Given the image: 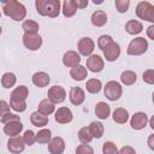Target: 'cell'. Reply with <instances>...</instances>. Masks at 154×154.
<instances>
[{"instance_id": "obj_1", "label": "cell", "mask_w": 154, "mask_h": 154, "mask_svg": "<svg viewBox=\"0 0 154 154\" xmlns=\"http://www.w3.org/2000/svg\"><path fill=\"white\" fill-rule=\"evenodd\" d=\"M2 12L5 16H8L16 22H20L26 16V8L25 6L16 0H10L2 2Z\"/></svg>"}, {"instance_id": "obj_2", "label": "cell", "mask_w": 154, "mask_h": 154, "mask_svg": "<svg viewBox=\"0 0 154 154\" xmlns=\"http://www.w3.org/2000/svg\"><path fill=\"white\" fill-rule=\"evenodd\" d=\"M36 11L41 16H48L49 18H55L60 13V1L59 0H36Z\"/></svg>"}, {"instance_id": "obj_3", "label": "cell", "mask_w": 154, "mask_h": 154, "mask_svg": "<svg viewBox=\"0 0 154 154\" xmlns=\"http://www.w3.org/2000/svg\"><path fill=\"white\" fill-rule=\"evenodd\" d=\"M136 16L140 19L154 23V5L148 1H140L136 6Z\"/></svg>"}, {"instance_id": "obj_4", "label": "cell", "mask_w": 154, "mask_h": 154, "mask_svg": "<svg viewBox=\"0 0 154 154\" xmlns=\"http://www.w3.org/2000/svg\"><path fill=\"white\" fill-rule=\"evenodd\" d=\"M148 49V42L144 37H136L130 41L128 46V54L129 55H142Z\"/></svg>"}, {"instance_id": "obj_5", "label": "cell", "mask_w": 154, "mask_h": 154, "mask_svg": "<svg viewBox=\"0 0 154 154\" xmlns=\"http://www.w3.org/2000/svg\"><path fill=\"white\" fill-rule=\"evenodd\" d=\"M103 93H105V96L111 100V101H116L118 100L122 94H123V88L122 85L116 82V81H109L106 83V85L103 87Z\"/></svg>"}, {"instance_id": "obj_6", "label": "cell", "mask_w": 154, "mask_h": 154, "mask_svg": "<svg viewBox=\"0 0 154 154\" xmlns=\"http://www.w3.org/2000/svg\"><path fill=\"white\" fill-rule=\"evenodd\" d=\"M23 43L29 51H37L42 45V37L38 34H26L23 35Z\"/></svg>"}, {"instance_id": "obj_7", "label": "cell", "mask_w": 154, "mask_h": 154, "mask_svg": "<svg viewBox=\"0 0 154 154\" xmlns=\"http://www.w3.org/2000/svg\"><path fill=\"white\" fill-rule=\"evenodd\" d=\"M47 96H48V100L51 102H53L54 105L55 103H61L66 99V91L60 85H53L48 89Z\"/></svg>"}, {"instance_id": "obj_8", "label": "cell", "mask_w": 154, "mask_h": 154, "mask_svg": "<svg viewBox=\"0 0 154 154\" xmlns=\"http://www.w3.org/2000/svg\"><path fill=\"white\" fill-rule=\"evenodd\" d=\"M77 48H78V52L81 55L90 57L94 52L95 43L90 37H82V38H79V41L77 43Z\"/></svg>"}, {"instance_id": "obj_9", "label": "cell", "mask_w": 154, "mask_h": 154, "mask_svg": "<svg viewBox=\"0 0 154 154\" xmlns=\"http://www.w3.org/2000/svg\"><path fill=\"white\" fill-rule=\"evenodd\" d=\"M85 67L87 70L91 71V72H100L103 70L105 67V63L103 59L97 55V54H91L90 57H88L87 63H85Z\"/></svg>"}, {"instance_id": "obj_10", "label": "cell", "mask_w": 154, "mask_h": 154, "mask_svg": "<svg viewBox=\"0 0 154 154\" xmlns=\"http://www.w3.org/2000/svg\"><path fill=\"white\" fill-rule=\"evenodd\" d=\"M149 123V119H148V116L143 112H137L135 113L131 119H130V125L132 129L135 130H142L147 126V124Z\"/></svg>"}, {"instance_id": "obj_11", "label": "cell", "mask_w": 154, "mask_h": 154, "mask_svg": "<svg viewBox=\"0 0 154 154\" xmlns=\"http://www.w3.org/2000/svg\"><path fill=\"white\" fill-rule=\"evenodd\" d=\"M25 148V143L23 141V137L16 136V137H10L7 141V149L12 154H20Z\"/></svg>"}, {"instance_id": "obj_12", "label": "cell", "mask_w": 154, "mask_h": 154, "mask_svg": "<svg viewBox=\"0 0 154 154\" xmlns=\"http://www.w3.org/2000/svg\"><path fill=\"white\" fill-rule=\"evenodd\" d=\"M103 55H105V59L109 63L112 61H116L119 55H120V46L117 43V42H112L111 45H108L105 51H103Z\"/></svg>"}, {"instance_id": "obj_13", "label": "cell", "mask_w": 154, "mask_h": 154, "mask_svg": "<svg viewBox=\"0 0 154 154\" xmlns=\"http://www.w3.org/2000/svg\"><path fill=\"white\" fill-rule=\"evenodd\" d=\"M69 99H70V101H71L72 105L79 106L85 100V93L79 87H72L70 89V93H69Z\"/></svg>"}, {"instance_id": "obj_14", "label": "cell", "mask_w": 154, "mask_h": 154, "mask_svg": "<svg viewBox=\"0 0 154 154\" xmlns=\"http://www.w3.org/2000/svg\"><path fill=\"white\" fill-rule=\"evenodd\" d=\"M72 118H73V114H72L71 109L67 108V107H59L55 111L54 119L59 124H67L72 120Z\"/></svg>"}, {"instance_id": "obj_15", "label": "cell", "mask_w": 154, "mask_h": 154, "mask_svg": "<svg viewBox=\"0 0 154 154\" xmlns=\"http://www.w3.org/2000/svg\"><path fill=\"white\" fill-rule=\"evenodd\" d=\"M81 63V55L76 51H67L63 55V64L66 67H73L76 65H79Z\"/></svg>"}, {"instance_id": "obj_16", "label": "cell", "mask_w": 154, "mask_h": 154, "mask_svg": "<svg viewBox=\"0 0 154 154\" xmlns=\"http://www.w3.org/2000/svg\"><path fill=\"white\" fill-rule=\"evenodd\" d=\"M64 150H65V141L59 136L53 137L48 143V152L51 154H63Z\"/></svg>"}, {"instance_id": "obj_17", "label": "cell", "mask_w": 154, "mask_h": 154, "mask_svg": "<svg viewBox=\"0 0 154 154\" xmlns=\"http://www.w3.org/2000/svg\"><path fill=\"white\" fill-rule=\"evenodd\" d=\"M23 130V124L20 123V120H14V122H10L7 124L4 125V132L10 136V137H16L18 136Z\"/></svg>"}, {"instance_id": "obj_18", "label": "cell", "mask_w": 154, "mask_h": 154, "mask_svg": "<svg viewBox=\"0 0 154 154\" xmlns=\"http://www.w3.org/2000/svg\"><path fill=\"white\" fill-rule=\"evenodd\" d=\"M31 81L32 83L38 87V88H43V87H47L51 78H49V75L43 72V71H38V72H35L31 77Z\"/></svg>"}, {"instance_id": "obj_19", "label": "cell", "mask_w": 154, "mask_h": 154, "mask_svg": "<svg viewBox=\"0 0 154 154\" xmlns=\"http://www.w3.org/2000/svg\"><path fill=\"white\" fill-rule=\"evenodd\" d=\"M70 76L72 77V79L81 82V81H83V79H85L88 77V70H87L85 66H83V65L79 64V65L73 66L70 70Z\"/></svg>"}, {"instance_id": "obj_20", "label": "cell", "mask_w": 154, "mask_h": 154, "mask_svg": "<svg viewBox=\"0 0 154 154\" xmlns=\"http://www.w3.org/2000/svg\"><path fill=\"white\" fill-rule=\"evenodd\" d=\"M29 96V89L25 85H19L16 87L12 93H11V97L12 100H18V101H25L26 97Z\"/></svg>"}, {"instance_id": "obj_21", "label": "cell", "mask_w": 154, "mask_h": 154, "mask_svg": "<svg viewBox=\"0 0 154 154\" xmlns=\"http://www.w3.org/2000/svg\"><path fill=\"white\" fill-rule=\"evenodd\" d=\"M90 19H91L93 25H95V26H103L107 23V14L102 10H96L95 12H93Z\"/></svg>"}, {"instance_id": "obj_22", "label": "cell", "mask_w": 154, "mask_h": 154, "mask_svg": "<svg viewBox=\"0 0 154 154\" xmlns=\"http://www.w3.org/2000/svg\"><path fill=\"white\" fill-rule=\"evenodd\" d=\"M109 113H111V108H109V106L106 102L100 101V102L96 103V106H95V114H96V117L99 119H102V120L107 119L109 117Z\"/></svg>"}, {"instance_id": "obj_23", "label": "cell", "mask_w": 154, "mask_h": 154, "mask_svg": "<svg viewBox=\"0 0 154 154\" xmlns=\"http://www.w3.org/2000/svg\"><path fill=\"white\" fill-rule=\"evenodd\" d=\"M143 30V25L141 22L135 20V19H130L129 22H126L125 24V31L130 35H137Z\"/></svg>"}, {"instance_id": "obj_24", "label": "cell", "mask_w": 154, "mask_h": 154, "mask_svg": "<svg viewBox=\"0 0 154 154\" xmlns=\"http://www.w3.org/2000/svg\"><path fill=\"white\" fill-rule=\"evenodd\" d=\"M54 109H55L54 103L51 102L48 99H43V100L38 103V106H37V112H40V113L43 114V116H49V114H52V113L54 112Z\"/></svg>"}, {"instance_id": "obj_25", "label": "cell", "mask_w": 154, "mask_h": 154, "mask_svg": "<svg viewBox=\"0 0 154 154\" xmlns=\"http://www.w3.org/2000/svg\"><path fill=\"white\" fill-rule=\"evenodd\" d=\"M77 6H76V4H75V0H65L64 2H63V8H61V11H63V14L65 16V17H67V18H70V17H73L75 14H76V12H77Z\"/></svg>"}, {"instance_id": "obj_26", "label": "cell", "mask_w": 154, "mask_h": 154, "mask_svg": "<svg viewBox=\"0 0 154 154\" xmlns=\"http://www.w3.org/2000/svg\"><path fill=\"white\" fill-rule=\"evenodd\" d=\"M113 120L118 124H125L129 119V112L123 108V107H118L113 111V116H112Z\"/></svg>"}, {"instance_id": "obj_27", "label": "cell", "mask_w": 154, "mask_h": 154, "mask_svg": "<svg viewBox=\"0 0 154 154\" xmlns=\"http://www.w3.org/2000/svg\"><path fill=\"white\" fill-rule=\"evenodd\" d=\"M30 122L34 126H37V128H43L48 124V117L47 116H43L41 114L40 112H34L31 113L30 116Z\"/></svg>"}, {"instance_id": "obj_28", "label": "cell", "mask_w": 154, "mask_h": 154, "mask_svg": "<svg viewBox=\"0 0 154 154\" xmlns=\"http://www.w3.org/2000/svg\"><path fill=\"white\" fill-rule=\"evenodd\" d=\"M120 81L125 85H132L137 81V75H136V72H134L131 70H125L120 75Z\"/></svg>"}, {"instance_id": "obj_29", "label": "cell", "mask_w": 154, "mask_h": 154, "mask_svg": "<svg viewBox=\"0 0 154 154\" xmlns=\"http://www.w3.org/2000/svg\"><path fill=\"white\" fill-rule=\"evenodd\" d=\"M88 128H89L90 134H91V136L94 138H101L102 137L103 131H105L102 123H100V122H91Z\"/></svg>"}, {"instance_id": "obj_30", "label": "cell", "mask_w": 154, "mask_h": 154, "mask_svg": "<svg viewBox=\"0 0 154 154\" xmlns=\"http://www.w3.org/2000/svg\"><path fill=\"white\" fill-rule=\"evenodd\" d=\"M22 29L24 30V32L26 34H37L38 29H40V25L37 22L32 20V19H26L23 22L22 24Z\"/></svg>"}, {"instance_id": "obj_31", "label": "cell", "mask_w": 154, "mask_h": 154, "mask_svg": "<svg viewBox=\"0 0 154 154\" xmlns=\"http://www.w3.org/2000/svg\"><path fill=\"white\" fill-rule=\"evenodd\" d=\"M16 82H17V77L12 72H5L1 77V85L6 89L12 88L16 84Z\"/></svg>"}, {"instance_id": "obj_32", "label": "cell", "mask_w": 154, "mask_h": 154, "mask_svg": "<svg viewBox=\"0 0 154 154\" xmlns=\"http://www.w3.org/2000/svg\"><path fill=\"white\" fill-rule=\"evenodd\" d=\"M85 88H87V91H88V93H90V94H97V93L101 90L102 84H101V81H100V79L91 78V79L87 81Z\"/></svg>"}, {"instance_id": "obj_33", "label": "cell", "mask_w": 154, "mask_h": 154, "mask_svg": "<svg viewBox=\"0 0 154 154\" xmlns=\"http://www.w3.org/2000/svg\"><path fill=\"white\" fill-rule=\"evenodd\" d=\"M51 140H52V132L49 129H42L36 134V142H38L41 144L49 143Z\"/></svg>"}, {"instance_id": "obj_34", "label": "cell", "mask_w": 154, "mask_h": 154, "mask_svg": "<svg viewBox=\"0 0 154 154\" xmlns=\"http://www.w3.org/2000/svg\"><path fill=\"white\" fill-rule=\"evenodd\" d=\"M93 138H94V137L91 136L90 130H89L88 126H83V128L79 129V131H78V140L81 141V143L88 144V143H90V141H91Z\"/></svg>"}, {"instance_id": "obj_35", "label": "cell", "mask_w": 154, "mask_h": 154, "mask_svg": "<svg viewBox=\"0 0 154 154\" xmlns=\"http://www.w3.org/2000/svg\"><path fill=\"white\" fill-rule=\"evenodd\" d=\"M10 107L16 111V112H24L26 109V102L25 101H18V100H12L10 99Z\"/></svg>"}, {"instance_id": "obj_36", "label": "cell", "mask_w": 154, "mask_h": 154, "mask_svg": "<svg viewBox=\"0 0 154 154\" xmlns=\"http://www.w3.org/2000/svg\"><path fill=\"white\" fill-rule=\"evenodd\" d=\"M112 42H113V38H112L109 35H101V36L97 38V47L103 52L105 48H106L108 45H111Z\"/></svg>"}, {"instance_id": "obj_37", "label": "cell", "mask_w": 154, "mask_h": 154, "mask_svg": "<svg viewBox=\"0 0 154 154\" xmlns=\"http://www.w3.org/2000/svg\"><path fill=\"white\" fill-rule=\"evenodd\" d=\"M118 149H117V146L111 142V141H107L102 144V154H118Z\"/></svg>"}, {"instance_id": "obj_38", "label": "cell", "mask_w": 154, "mask_h": 154, "mask_svg": "<svg viewBox=\"0 0 154 154\" xmlns=\"http://www.w3.org/2000/svg\"><path fill=\"white\" fill-rule=\"evenodd\" d=\"M23 141H24L25 144L32 146V144L36 142V134H35L32 130H26V131H24Z\"/></svg>"}, {"instance_id": "obj_39", "label": "cell", "mask_w": 154, "mask_h": 154, "mask_svg": "<svg viewBox=\"0 0 154 154\" xmlns=\"http://www.w3.org/2000/svg\"><path fill=\"white\" fill-rule=\"evenodd\" d=\"M114 5H116V8H117V11L119 13H125L129 10L130 1L129 0H116Z\"/></svg>"}, {"instance_id": "obj_40", "label": "cell", "mask_w": 154, "mask_h": 154, "mask_svg": "<svg viewBox=\"0 0 154 154\" xmlns=\"http://www.w3.org/2000/svg\"><path fill=\"white\" fill-rule=\"evenodd\" d=\"M142 79L147 84H154V70H152V69L146 70L142 75Z\"/></svg>"}, {"instance_id": "obj_41", "label": "cell", "mask_w": 154, "mask_h": 154, "mask_svg": "<svg viewBox=\"0 0 154 154\" xmlns=\"http://www.w3.org/2000/svg\"><path fill=\"white\" fill-rule=\"evenodd\" d=\"M76 154H94V150H93V148H91L89 144L82 143V144L77 146V148H76Z\"/></svg>"}, {"instance_id": "obj_42", "label": "cell", "mask_w": 154, "mask_h": 154, "mask_svg": "<svg viewBox=\"0 0 154 154\" xmlns=\"http://www.w3.org/2000/svg\"><path fill=\"white\" fill-rule=\"evenodd\" d=\"M0 120H1V123H2V124H7V123H10V122L20 120V117H19V116H17V114H14V113H6V114L1 116Z\"/></svg>"}, {"instance_id": "obj_43", "label": "cell", "mask_w": 154, "mask_h": 154, "mask_svg": "<svg viewBox=\"0 0 154 154\" xmlns=\"http://www.w3.org/2000/svg\"><path fill=\"white\" fill-rule=\"evenodd\" d=\"M0 108H1V112H0V114L1 116H4V114H6V113H10V103H7L6 101H4V100H1L0 101Z\"/></svg>"}, {"instance_id": "obj_44", "label": "cell", "mask_w": 154, "mask_h": 154, "mask_svg": "<svg viewBox=\"0 0 154 154\" xmlns=\"http://www.w3.org/2000/svg\"><path fill=\"white\" fill-rule=\"evenodd\" d=\"M118 154H136V152L131 146H124V147L120 148Z\"/></svg>"}, {"instance_id": "obj_45", "label": "cell", "mask_w": 154, "mask_h": 154, "mask_svg": "<svg viewBox=\"0 0 154 154\" xmlns=\"http://www.w3.org/2000/svg\"><path fill=\"white\" fill-rule=\"evenodd\" d=\"M77 8H84L88 6V0H75Z\"/></svg>"}, {"instance_id": "obj_46", "label": "cell", "mask_w": 154, "mask_h": 154, "mask_svg": "<svg viewBox=\"0 0 154 154\" xmlns=\"http://www.w3.org/2000/svg\"><path fill=\"white\" fill-rule=\"evenodd\" d=\"M147 36H148L150 40L154 41V24H152V25H149V26L147 28Z\"/></svg>"}, {"instance_id": "obj_47", "label": "cell", "mask_w": 154, "mask_h": 154, "mask_svg": "<svg viewBox=\"0 0 154 154\" xmlns=\"http://www.w3.org/2000/svg\"><path fill=\"white\" fill-rule=\"evenodd\" d=\"M147 144H148V147H149L152 150H154V134H153V135H149V137H148V140H147Z\"/></svg>"}, {"instance_id": "obj_48", "label": "cell", "mask_w": 154, "mask_h": 154, "mask_svg": "<svg viewBox=\"0 0 154 154\" xmlns=\"http://www.w3.org/2000/svg\"><path fill=\"white\" fill-rule=\"evenodd\" d=\"M149 125H150V128L154 130V116H153V117L149 119Z\"/></svg>"}, {"instance_id": "obj_49", "label": "cell", "mask_w": 154, "mask_h": 154, "mask_svg": "<svg viewBox=\"0 0 154 154\" xmlns=\"http://www.w3.org/2000/svg\"><path fill=\"white\" fill-rule=\"evenodd\" d=\"M94 4H102V1H96V0H94Z\"/></svg>"}, {"instance_id": "obj_50", "label": "cell", "mask_w": 154, "mask_h": 154, "mask_svg": "<svg viewBox=\"0 0 154 154\" xmlns=\"http://www.w3.org/2000/svg\"><path fill=\"white\" fill-rule=\"evenodd\" d=\"M152 100H153V103H154V93H153V96H152Z\"/></svg>"}]
</instances>
